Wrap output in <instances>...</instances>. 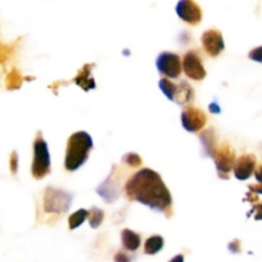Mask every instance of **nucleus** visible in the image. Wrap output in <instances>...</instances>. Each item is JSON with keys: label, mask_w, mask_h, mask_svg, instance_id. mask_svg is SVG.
<instances>
[{"label": "nucleus", "mask_w": 262, "mask_h": 262, "mask_svg": "<svg viewBox=\"0 0 262 262\" xmlns=\"http://www.w3.org/2000/svg\"><path fill=\"white\" fill-rule=\"evenodd\" d=\"M182 71H184L188 78L194 79V81H202L206 77L202 58L196 50L188 51L184 55L183 61H182Z\"/></svg>", "instance_id": "nucleus-7"}, {"label": "nucleus", "mask_w": 262, "mask_h": 262, "mask_svg": "<svg viewBox=\"0 0 262 262\" xmlns=\"http://www.w3.org/2000/svg\"><path fill=\"white\" fill-rule=\"evenodd\" d=\"M94 147L91 136L84 130L73 133L67 142L64 166L68 171H76L87 161L90 151Z\"/></svg>", "instance_id": "nucleus-2"}, {"label": "nucleus", "mask_w": 262, "mask_h": 262, "mask_svg": "<svg viewBox=\"0 0 262 262\" xmlns=\"http://www.w3.org/2000/svg\"><path fill=\"white\" fill-rule=\"evenodd\" d=\"M215 165L217 169V176L222 179H229V174L232 173L233 166L235 163V152L228 143H223L217 147L214 155Z\"/></svg>", "instance_id": "nucleus-5"}, {"label": "nucleus", "mask_w": 262, "mask_h": 262, "mask_svg": "<svg viewBox=\"0 0 262 262\" xmlns=\"http://www.w3.org/2000/svg\"><path fill=\"white\" fill-rule=\"evenodd\" d=\"M250 58L252 59V60L258 61V63H260V61H262L261 60V48H257V49H255V50L251 51V53H250Z\"/></svg>", "instance_id": "nucleus-23"}, {"label": "nucleus", "mask_w": 262, "mask_h": 262, "mask_svg": "<svg viewBox=\"0 0 262 262\" xmlns=\"http://www.w3.org/2000/svg\"><path fill=\"white\" fill-rule=\"evenodd\" d=\"M94 68V64H86L83 68L79 71L78 76L74 78V82L78 84L79 87L84 90V91H90V90H94L96 87L94 78L91 76V69Z\"/></svg>", "instance_id": "nucleus-14"}, {"label": "nucleus", "mask_w": 262, "mask_h": 262, "mask_svg": "<svg viewBox=\"0 0 262 262\" xmlns=\"http://www.w3.org/2000/svg\"><path fill=\"white\" fill-rule=\"evenodd\" d=\"M15 81L20 82L19 74H18L17 72H12V73H10L9 76H8V78H7V87H8V89L12 86V83H14V84H13V89H18V84L15 83Z\"/></svg>", "instance_id": "nucleus-20"}, {"label": "nucleus", "mask_w": 262, "mask_h": 262, "mask_svg": "<svg viewBox=\"0 0 262 262\" xmlns=\"http://www.w3.org/2000/svg\"><path fill=\"white\" fill-rule=\"evenodd\" d=\"M87 219V210L81 209L78 211L73 212V214L69 216L68 220V224H69V229L74 230L77 229L78 227H81L82 224L84 223V220Z\"/></svg>", "instance_id": "nucleus-17"}, {"label": "nucleus", "mask_w": 262, "mask_h": 262, "mask_svg": "<svg viewBox=\"0 0 262 262\" xmlns=\"http://www.w3.org/2000/svg\"><path fill=\"white\" fill-rule=\"evenodd\" d=\"M169 262H184V256L183 255H177L176 257L171 258Z\"/></svg>", "instance_id": "nucleus-25"}, {"label": "nucleus", "mask_w": 262, "mask_h": 262, "mask_svg": "<svg viewBox=\"0 0 262 262\" xmlns=\"http://www.w3.org/2000/svg\"><path fill=\"white\" fill-rule=\"evenodd\" d=\"M159 73L168 78H178L182 73L181 56L174 53H161L156 59Z\"/></svg>", "instance_id": "nucleus-6"}, {"label": "nucleus", "mask_w": 262, "mask_h": 262, "mask_svg": "<svg viewBox=\"0 0 262 262\" xmlns=\"http://www.w3.org/2000/svg\"><path fill=\"white\" fill-rule=\"evenodd\" d=\"M229 251L230 252H233V253H238L241 251V248H239V241H234V242L233 243H230L229 245Z\"/></svg>", "instance_id": "nucleus-24"}, {"label": "nucleus", "mask_w": 262, "mask_h": 262, "mask_svg": "<svg viewBox=\"0 0 262 262\" xmlns=\"http://www.w3.org/2000/svg\"><path fill=\"white\" fill-rule=\"evenodd\" d=\"M201 40L205 51L210 56H217L225 48L222 32L217 30H207L206 32H204Z\"/></svg>", "instance_id": "nucleus-10"}, {"label": "nucleus", "mask_w": 262, "mask_h": 262, "mask_svg": "<svg viewBox=\"0 0 262 262\" xmlns=\"http://www.w3.org/2000/svg\"><path fill=\"white\" fill-rule=\"evenodd\" d=\"M122 243L123 247L127 251H130V252H135L140 248L141 245V237L140 234H137L136 232L130 229H124L122 230Z\"/></svg>", "instance_id": "nucleus-15"}, {"label": "nucleus", "mask_w": 262, "mask_h": 262, "mask_svg": "<svg viewBox=\"0 0 262 262\" xmlns=\"http://www.w3.org/2000/svg\"><path fill=\"white\" fill-rule=\"evenodd\" d=\"M72 194L56 188H48L43 196V209L51 214H63L71 207Z\"/></svg>", "instance_id": "nucleus-4"}, {"label": "nucleus", "mask_w": 262, "mask_h": 262, "mask_svg": "<svg viewBox=\"0 0 262 262\" xmlns=\"http://www.w3.org/2000/svg\"><path fill=\"white\" fill-rule=\"evenodd\" d=\"M18 170V154L15 151H13L12 155H10V171L13 174L17 173Z\"/></svg>", "instance_id": "nucleus-21"}, {"label": "nucleus", "mask_w": 262, "mask_h": 262, "mask_svg": "<svg viewBox=\"0 0 262 262\" xmlns=\"http://www.w3.org/2000/svg\"><path fill=\"white\" fill-rule=\"evenodd\" d=\"M114 262H130V257L128 255H125L124 252H118L114 257Z\"/></svg>", "instance_id": "nucleus-22"}, {"label": "nucleus", "mask_w": 262, "mask_h": 262, "mask_svg": "<svg viewBox=\"0 0 262 262\" xmlns=\"http://www.w3.org/2000/svg\"><path fill=\"white\" fill-rule=\"evenodd\" d=\"M256 156L252 154H247V155H242L239 159H237L233 166V171L238 181H247L252 177L255 173L256 168Z\"/></svg>", "instance_id": "nucleus-11"}, {"label": "nucleus", "mask_w": 262, "mask_h": 262, "mask_svg": "<svg viewBox=\"0 0 262 262\" xmlns=\"http://www.w3.org/2000/svg\"><path fill=\"white\" fill-rule=\"evenodd\" d=\"M123 163L127 164V165H129V166H133V168H136V166H140L141 164H142V159H141L137 154L128 152L123 156Z\"/></svg>", "instance_id": "nucleus-19"}, {"label": "nucleus", "mask_w": 262, "mask_h": 262, "mask_svg": "<svg viewBox=\"0 0 262 262\" xmlns=\"http://www.w3.org/2000/svg\"><path fill=\"white\" fill-rule=\"evenodd\" d=\"M125 193L132 201H137L155 211L171 215L170 191L161 177L151 169H141L125 183Z\"/></svg>", "instance_id": "nucleus-1"}, {"label": "nucleus", "mask_w": 262, "mask_h": 262, "mask_svg": "<svg viewBox=\"0 0 262 262\" xmlns=\"http://www.w3.org/2000/svg\"><path fill=\"white\" fill-rule=\"evenodd\" d=\"M177 14L189 25H199L202 20V10L194 0H179L177 4Z\"/></svg>", "instance_id": "nucleus-9"}, {"label": "nucleus", "mask_w": 262, "mask_h": 262, "mask_svg": "<svg viewBox=\"0 0 262 262\" xmlns=\"http://www.w3.org/2000/svg\"><path fill=\"white\" fill-rule=\"evenodd\" d=\"M164 247V238L160 235H152L148 238L145 243V253L146 255H156L160 252Z\"/></svg>", "instance_id": "nucleus-16"}, {"label": "nucleus", "mask_w": 262, "mask_h": 262, "mask_svg": "<svg viewBox=\"0 0 262 262\" xmlns=\"http://www.w3.org/2000/svg\"><path fill=\"white\" fill-rule=\"evenodd\" d=\"M200 141H201L202 150H204V155L209 156V158H214L215 152L217 150V135L214 129H207L202 132L200 136Z\"/></svg>", "instance_id": "nucleus-12"}, {"label": "nucleus", "mask_w": 262, "mask_h": 262, "mask_svg": "<svg viewBox=\"0 0 262 262\" xmlns=\"http://www.w3.org/2000/svg\"><path fill=\"white\" fill-rule=\"evenodd\" d=\"M194 100V91L186 81L176 83V90H174L173 101L179 105H186L188 102H192Z\"/></svg>", "instance_id": "nucleus-13"}, {"label": "nucleus", "mask_w": 262, "mask_h": 262, "mask_svg": "<svg viewBox=\"0 0 262 262\" xmlns=\"http://www.w3.org/2000/svg\"><path fill=\"white\" fill-rule=\"evenodd\" d=\"M50 154H49L48 143L42 138V135L38 133L33 142V160H32V177L35 179L45 178L50 174Z\"/></svg>", "instance_id": "nucleus-3"}, {"label": "nucleus", "mask_w": 262, "mask_h": 262, "mask_svg": "<svg viewBox=\"0 0 262 262\" xmlns=\"http://www.w3.org/2000/svg\"><path fill=\"white\" fill-rule=\"evenodd\" d=\"M182 125L186 130L196 133L205 127L207 122V117L201 109L197 107H186L182 113Z\"/></svg>", "instance_id": "nucleus-8"}, {"label": "nucleus", "mask_w": 262, "mask_h": 262, "mask_svg": "<svg viewBox=\"0 0 262 262\" xmlns=\"http://www.w3.org/2000/svg\"><path fill=\"white\" fill-rule=\"evenodd\" d=\"M87 216H89L91 228L96 229V228H99L101 225L102 220H104V211L97 209V207H92L90 211H87Z\"/></svg>", "instance_id": "nucleus-18"}]
</instances>
